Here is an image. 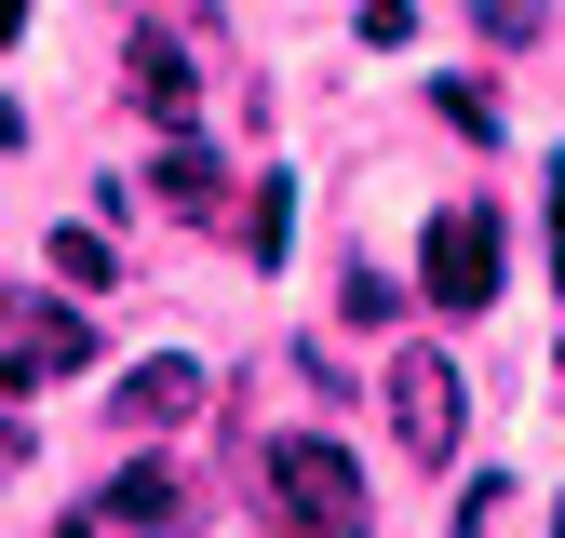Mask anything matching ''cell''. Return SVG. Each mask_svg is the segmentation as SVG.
<instances>
[{
	"label": "cell",
	"instance_id": "16",
	"mask_svg": "<svg viewBox=\"0 0 565 538\" xmlns=\"http://www.w3.org/2000/svg\"><path fill=\"white\" fill-rule=\"evenodd\" d=\"M552 256H565V175H552Z\"/></svg>",
	"mask_w": 565,
	"mask_h": 538
},
{
	"label": "cell",
	"instance_id": "4",
	"mask_svg": "<svg viewBox=\"0 0 565 538\" xmlns=\"http://www.w3.org/2000/svg\"><path fill=\"white\" fill-rule=\"evenodd\" d=\"M189 512H202V498H189V471H175V458H121V471H108V485L67 512V525L95 538V525H189Z\"/></svg>",
	"mask_w": 565,
	"mask_h": 538
},
{
	"label": "cell",
	"instance_id": "14",
	"mask_svg": "<svg viewBox=\"0 0 565 538\" xmlns=\"http://www.w3.org/2000/svg\"><path fill=\"white\" fill-rule=\"evenodd\" d=\"M28 390H54V377H41V364L14 351V336H0V404H28Z\"/></svg>",
	"mask_w": 565,
	"mask_h": 538
},
{
	"label": "cell",
	"instance_id": "6",
	"mask_svg": "<svg viewBox=\"0 0 565 538\" xmlns=\"http://www.w3.org/2000/svg\"><path fill=\"white\" fill-rule=\"evenodd\" d=\"M0 336H14L41 377H82V364H95V323L54 310V297H28V283H0Z\"/></svg>",
	"mask_w": 565,
	"mask_h": 538
},
{
	"label": "cell",
	"instance_id": "3",
	"mask_svg": "<svg viewBox=\"0 0 565 538\" xmlns=\"http://www.w3.org/2000/svg\"><path fill=\"white\" fill-rule=\"evenodd\" d=\"M269 512L282 525H323V538H350V525H364V471H350L337 444H269Z\"/></svg>",
	"mask_w": 565,
	"mask_h": 538
},
{
	"label": "cell",
	"instance_id": "5",
	"mask_svg": "<svg viewBox=\"0 0 565 538\" xmlns=\"http://www.w3.org/2000/svg\"><path fill=\"white\" fill-rule=\"evenodd\" d=\"M121 431H175V418H202V404H216V377H202L189 351H149V364H121Z\"/></svg>",
	"mask_w": 565,
	"mask_h": 538
},
{
	"label": "cell",
	"instance_id": "13",
	"mask_svg": "<svg viewBox=\"0 0 565 538\" xmlns=\"http://www.w3.org/2000/svg\"><path fill=\"white\" fill-rule=\"evenodd\" d=\"M364 41H377V54H404V41H417V0H364Z\"/></svg>",
	"mask_w": 565,
	"mask_h": 538
},
{
	"label": "cell",
	"instance_id": "10",
	"mask_svg": "<svg viewBox=\"0 0 565 538\" xmlns=\"http://www.w3.org/2000/svg\"><path fill=\"white\" fill-rule=\"evenodd\" d=\"M243 243H256V269H282V243H297V175H256V202H243Z\"/></svg>",
	"mask_w": 565,
	"mask_h": 538
},
{
	"label": "cell",
	"instance_id": "15",
	"mask_svg": "<svg viewBox=\"0 0 565 538\" xmlns=\"http://www.w3.org/2000/svg\"><path fill=\"white\" fill-rule=\"evenodd\" d=\"M14 471H28V418H14V404H0V485H14Z\"/></svg>",
	"mask_w": 565,
	"mask_h": 538
},
{
	"label": "cell",
	"instance_id": "2",
	"mask_svg": "<svg viewBox=\"0 0 565 538\" xmlns=\"http://www.w3.org/2000/svg\"><path fill=\"white\" fill-rule=\"evenodd\" d=\"M417 283H431V310H484L499 297V202H445L431 243H417Z\"/></svg>",
	"mask_w": 565,
	"mask_h": 538
},
{
	"label": "cell",
	"instance_id": "8",
	"mask_svg": "<svg viewBox=\"0 0 565 538\" xmlns=\"http://www.w3.org/2000/svg\"><path fill=\"white\" fill-rule=\"evenodd\" d=\"M149 202H175V216H216V202H230V162L202 149V134H162V162H149Z\"/></svg>",
	"mask_w": 565,
	"mask_h": 538
},
{
	"label": "cell",
	"instance_id": "11",
	"mask_svg": "<svg viewBox=\"0 0 565 538\" xmlns=\"http://www.w3.org/2000/svg\"><path fill=\"white\" fill-rule=\"evenodd\" d=\"M431 108H445L458 134H499V95H484V82H431Z\"/></svg>",
	"mask_w": 565,
	"mask_h": 538
},
{
	"label": "cell",
	"instance_id": "1",
	"mask_svg": "<svg viewBox=\"0 0 565 538\" xmlns=\"http://www.w3.org/2000/svg\"><path fill=\"white\" fill-rule=\"evenodd\" d=\"M377 404H391V444H404L417 471H445L458 431H471V390H458L445 351H391V364H377Z\"/></svg>",
	"mask_w": 565,
	"mask_h": 538
},
{
	"label": "cell",
	"instance_id": "7",
	"mask_svg": "<svg viewBox=\"0 0 565 538\" xmlns=\"http://www.w3.org/2000/svg\"><path fill=\"white\" fill-rule=\"evenodd\" d=\"M121 82H135V108H162V121H189V108H202V67H189V41H175V28H135V67H121Z\"/></svg>",
	"mask_w": 565,
	"mask_h": 538
},
{
	"label": "cell",
	"instance_id": "9",
	"mask_svg": "<svg viewBox=\"0 0 565 538\" xmlns=\"http://www.w3.org/2000/svg\"><path fill=\"white\" fill-rule=\"evenodd\" d=\"M54 283H67V297H121V243H108L95 216H67V229H54Z\"/></svg>",
	"mask_w": 565,
	"mask_h": 538
},
{
	"label": "cell",
	"instance_id": "12",
	"mask_svg": "<svg viewBox=\"0 0 565 538\" xmlns=\"http://www.w3.org/2000/svg\"><path fill=\"white\" fill-rule=\"evenodd\" d=\"M471 28L484 41H539V0H471Z\"/></svg>",
	"mask_w": 565,
	"mask_h": 538
}]
</instances>
